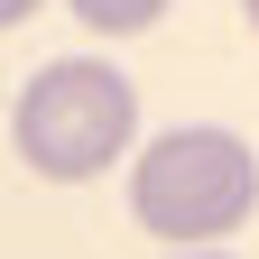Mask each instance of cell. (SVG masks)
I'll list each match as a JSON object with an SVG mask.
<instances>
[{"label":"cell","instance_id":"cell-6","mask_svg":"<svg viewBox=\"0 0 259 259\" xmlns=\"http://www.w3.org/2000/svg\"><path fill=\"white\" fill-rule=\"evenodd\" d=\"M241 19H250V28H259V0H241Z\"/></svg>","mask_w":259,"mask_h":259},{"label":"cell","instance_id":"cell-1","mask_svg":"<svg viewBox=\"0 0 259 259\" xmlns=\"http://www.w3.org/2000/svg\"><path fill=\"white\" fill-rule=\"evenodd\" d=\"M259 204V148L222 120H185V130H157L130 167V213L139 232L176 241V250H213L222 232H241Z\"/></svg>","mask_w":259,"mask_h":259},{"label":"cell","instance_id":"cell-3","mask_svg":"<svg viewBox=\"0 0 259 259\" xmlns=\"http://www.w3.org/2000/svg\"><path fill=\"white\" fill-rule=\"evenodd\" d=\"M157 10L167 0H74V19L93 37H139V28H157Z\"/></svg>","mask_w":259,"mask_h":259},{"label":"cell","instance_id":"cell-2","mask_svg":"<svg viewBox=\"0 0 259 259\" xmlns=\"http://www.w3.org/2000/svg\"><path fill=\"white\" fill-rule=\"evenodd\" d=\"M10 130H19V157L37 176L83 185L111 157H130V139H139V83L120 65H102V56H56V65H37L19 83Z\"/></svg>","mask_w":259,"mask_h":259},{"label":"cell","instance_id":"cell-5","mask_svg":"<svg viewBox=\"0 0 259 259\" xmlns=\"http://www.w3.org/2000/svg\"><path fill=\"white\" fill-rule=\"evenodd\" d=\"M176 259H232V250H176Z\"/></svg>","mask_w":259,"mask_h":259},{"label":"cell","instance_id":"cell-4","mask_svg":"<svg viewBox=\"0 0 259 259\" xmlns=\"http://www.w3.org/2000/svg\"><path fill=\"white\" fill-rule=\"evenodd\" d=\"M28 10H37V0H0V28H19V19H28Z\"/></svg>","mask_w":259,"mask_h":259}]
</instances>
